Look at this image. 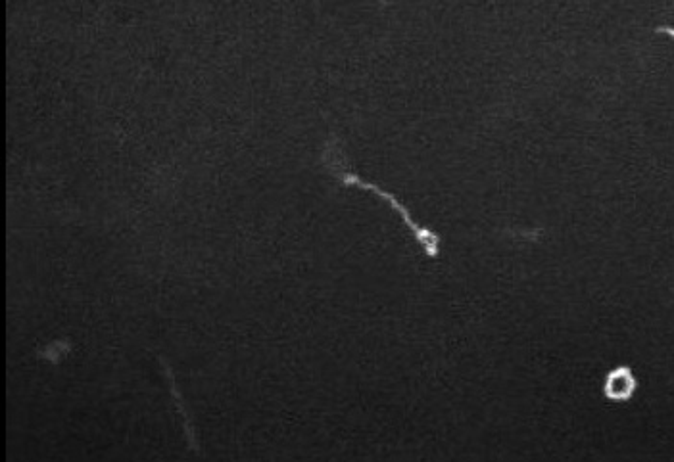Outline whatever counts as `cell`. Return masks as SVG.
<instances>
[{"label":"cell","instance_id":"obj_1","mask_svg":"<svg viewBox=\"0 0 674 462\" xmlns=\"http://www.w3.org/2000/svg\"><path fill=\"white\" fill-rule=\"evenodd\" d=\"M340 156H342V154L338 152V146L335 142H331V144L327 146L325 154H323L325 165L331 169L333 175H337L338 181H340L342 185L358 186V188L369 190V192L381 196L383 200H386V202L390 204V208L394 209V211L404 219V223L410 227L413 238L423 246V250H425L427 257H431V259L438 257V254H440V236H438L436 232L431 231V229H427V227H421L417 221H413V217H411L408 208L402 206L390 192H386V190L379 188L377 185H371V183H367V181L360 179L356 173L344 169V163H342V158H340Z\"/></svg>","mask_w":674,"mask_h":462},{"label":"cell","instance_id":"obj_2","mask_svg":"<svg viewBox=\"0 0 674 462\" xmlns=\"http://www.w3.org/2000/svg\"><path fill=\"white\" fill-rule=\"evenodd\" d=\"M638 388V380L630 367H617L605 376L603 393L615 403H625Z\"/></svg>","mask_w":674,"mask_h":462},{"label":"cell","instance_id":"obj_3","mask_svg":"<svg viewBox=\"0 0 674 462\" xmlns=\"http://www.w3.org/2000/svg\"><path fill=\"white\" fill-rule=\"evenodd\" d=\"M657 33H661V35H669V37H673L674 39V27H659V29H657Z\"/></svg>","mask_w":674,"mask_h":462}]
</instances>
